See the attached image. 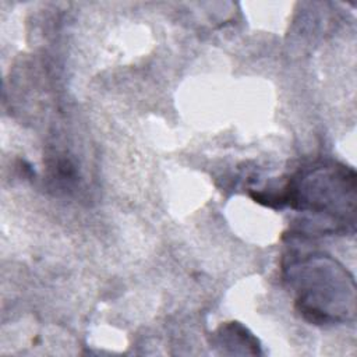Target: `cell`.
<instances>
[{
	"mask_svg": "<svg viewBox=\"0 0 357 357\" xmlns=\"http://www.w3.org/2000/svg\"><path fill=\"white\" fill-rule=\"evenodd\" d=\"M290 283L296 287L300 311L315 324L337 321L344 311L347 280L343 269L324 258H307L289 269Z\"/></svg>",
	"mask_w": 357,
	"mask_h": 357,
	"instance_id": "obj_1",
	"label": "cell"
},
{
	"mask_svg": "<svg viewBox=\"0 0 357 357\" xmlns=\"http://www.w3.org/2000/svg\"><path fill=\"white\" fill-rule=\"evenodd\" d=\"M279 201L294 208L339 216L346 213L347 201L354 202V173L344 167H315L289 181Z\"/></svg>",
	"mask_w": 357,
	"mask_h": 357,
	"instance_id": "obj_2",
	"label": "cell"
}]
</instances>
